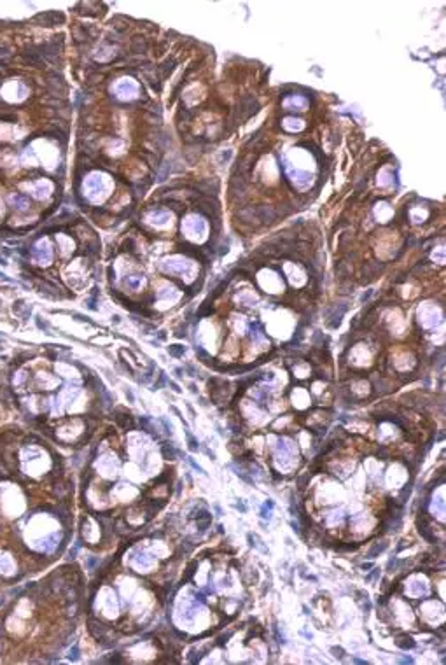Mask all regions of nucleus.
<instances>
[{"label":"nucleus","mask_w":446,"mask_h":665,"mask_svg":"<svg viewBox=\"0 0 446 665\" xmlns=\"http://www.w3.org/2000/svg\"><path fill=\"white\" fill-rule=\"evenodd\" d=\"M290 177L294 179V182H297V186H306L308 184V181H310V175L308 173H303V172H299V170H290Z\"/></svg>","instance_id":"obj_12"},{"label":"nucleus","mask_w":446,"mask_h":665,"mask_svg":"<svg viewBox=\"0 0 446 665\" xmlns=\"http://www.w3.org/2000/svg\"><path fill=\"white\" fill-rule=\"evenodd\" d=\"M182 231H184L185 237H189L191 240H201V238L207 235V224L201 217L189 216L182 221Z\"/></svg>","instance_id":"obj_2"},{"label":"nucleus","mask_w":446,"mask_h":665,"mask_svg":"<svg viewBox=\"0 0 446 665\" xmlns=\"http://www.w3.org/2000/svg\"><path fill=\"white\" fill-rule=\"evenodd\" d=\"M2 96L9 102H20L26 96V88L20 81H9L7 84L2 88Z\"/></svg>","instance_id":"obj_4"},{"label":"nucleus","mask_w":446,"mask_h":665,"mask_svg":"<svg viewBox=\"0 0 446 665\" xmlns=\"http://www.w3.org/2000/svg\"><path fill=\"white\" fill-rule=\"evenodd\" d=\"M0 139H20L16 133V126H11V124H0Z\"/></svg>","instance_id":"obj_10"},{"label":"nucleus","mask_w":446,"mask_h":665,"mask_svg":"<svg viewBox=\"0 0 446 665\" xmlns=\"http://www.w3.org/2000/svg\"><path fill=\"white\" fill-rule=\"evenodd\" d=\"M305 105H306V100L303 98V96H290L289 100H286V107H289V109L297 107L299 111H303V109H305Z\"/></svg>","instance_id":"obj_11"},{"label":"nucleus","mask_w":446,"mask_h":665,"mask_svg":"<svg viewBox=\"0 0 446 665\" xmlns=\"http://www.w3.org/2000/svg\"><path fill=\"white\" fill-rule=\"evenodd\" d=\"M331 651H333V653H334V657H336V658H340V660H341V658L345 657V651H343L341 648H336V646H334V648H331Z\"/></svg>","instance_id":"obj_15"},{"label":"nucleus","mask_w":446,"mask_h":665,"mask_svg":"<svg viewBox=\"0 0 446 665\" xmlns=\"http://www.w3.org/2000/svg\"><path fill=\"white\" fill-rule=\"evenodd\" d=\"M385 548H387V543H382V545H376L373 550H371L369 553H367V557H369V558H374V557H376V555H378V553H382Z\"/></svg>","instance_id":"obj_13"},{"label":"nucleus","mask_w":446,"mask_h":665,"mask_svg":"<svg viewBox=\"0 0 446 665\" xmlns=\"http://www.w3.org/2000/svg\"><path fill=\"white\" fill-rule=\"evenodd\" d=\"M25 188L32 193L37 200H44V198L49 196V193L52 191V184L46 179H39V181L32 182V184H26Z\"/></svg>","instance_id":"obj_6"},{"label":"nucleus","mask_w":446,"mask_h":665,"mask_svg":"<svg viewBox=\"0 0 446 665\" xmlns=\"http://www.w3.org/2000/svg\"><path fill=\"white\" fill-rule=\"evenodd\" d=\"M112 188V182L104 173H91L84 181V194L93 203H100L109 196V191Z\"/></svg>","instance_id":"obj_1"},{"label":"nucleus","mask_w":446,"mask_h":665,"mask_svg":"<svg viewBox=\"0 0 446 665\" xmlns=\"http://www.w3.org/2000/svg\"><path fill=\"white\" fill-rule=\"evenodd\" d=\"M4 214V205H2V201H0V216Z\"/></svg>","instance_id":"obj_18"},{"label":"nucleus","mask_w":446,"mask_h":665,"mask_svg":"<svg viewBox=\"0 0 446 665\" xmlns=\"http://www.w3.org/2000/svg\"><path fill=\"white\" fill-rule=\"evenodd\" d=\"M187 266H189V263L185 259H182V257H172V259L165 261L163 268H165L166 272H172V273H184V270L187 268Z\"/></svg>","instance_id":"obj_8"},{"label":"nucleus","mask_w":446,"mask_h":665,"mask_svg":"<svg viewBox=\"0 0 446 665\" xmlns=\"http://www.w3.org/2000/svg\"><path fill=\"white\" fill-rule=\"evenodd\" d=\"M147 222L151 226H156V228H165L172 222V214L165 212V210H156V212H151L147 216Z\"/></svg>","instance_id":"obj_7"},{"label":"nucleus","mask_w":446,"mask_h":665,"mask_svg":"<svg viewBox=\"0 0 446 665\" xmlns=\"http://www.w3.org/2000/svg\"><path fill=\"white\" fill-rule=\"evenodd\" d=\"M187 440H189V448H191V450H198V446H200V445H198V441L194 440V438L191 436V434H189V433H187Z\"/></svg>","instance_id":"obj_14"},{"label":"nucleus","mask_w":446,"mask_h":665,"mask_svg":"<svg viewBox=\"0 0 446 665\" xmlns=\"http://www.w3.org/2000/svg\"><path fill=\"white\" fill-rule=\"evenodd\" d=\"M401 662H402V664H413V658H410V657H408V658H402Z\"/></svg>","instance_id":"obj_17"},{"label":"nucleus","mask_w":446,"mask_h":665,"mask_svg":"<svg viewBox=\"0 0 446 665\" xmlns=\"http://www.w3.org/2000/svg\"><path fill=\"white\" fill-rule=\"evenodd\" d=\"M32 256L39 265H48L49 261H51L52 250H51V245H49V242L46 240V238H42V240H39L35 245H33Z\"/></svg>","instance_id":"obj_5"},{"label":"nucleus","mask_w":446,"mask_h":665,"mask_svg":"<svg viewBox=\"0 0 446 665\" xmlns=\"http://www.w3.org/2000/svg\"><path fill=\"white\" fill-rule=\"evenodd\" d=\"M9 201H11L12 207H14V209H18V210H26V209H28V205H30L28 198L23 196V194H11Z\"/></svg>","instance_id":"obj_9"},{"label":"nucleus","mask_w":446,"mask_h":665,"mask_svg":"<svg viewBox=\"0 0 446 665\" xmlns=\"http://www.w3.org/2000/svg\"><path fill=\"white\" fill-rule=\"evenodd\" d=\"M114 93L119 96L121 100H131L138 93V86L135 81L131 79H121L114 84Z\"/></svg>","instance_id":"obj_3"},{"label":"nucleus","mask_w":446,"mask_h":665,"mask_svg":"<svg viewBox=\"0 0 446 665\" xmlns=\"http://www.w3.org/2000/svg\"><path fill=\"white\" fill-rule=\"evenodd\" d=\"M189 462H191V466H193V468H194V469H196V471H198V473H203V474H205V471H203V469H201V468H200V466H198V464H196V462H193V461H191V459H189Z\"/></svg>","instance_id":"obj_16"}]
</instances>
